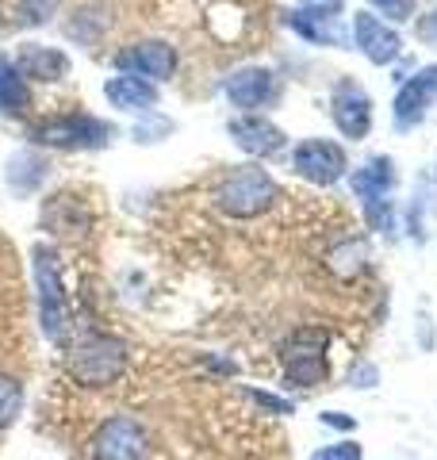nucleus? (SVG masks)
<instances>
[{
  "mask_svg": "<svg viewBox=\"0 0 437 460\" xmlns=\"http://www.w3.org/2000/svg\"><path fill=\"white\" fill-rule=\"evenodd\" d=\"M227 131L235 138V146H242L254 157H272L288 146V135L272 119H265V115H238V119H230Z\"/></svg>",
  "mask_w": 437,
  "mask_h": 460,
  "instance_id": "9b49d317",
  "label": "nucleus"
},
{
  "mask_svg": "<svg viewBox=\"0 0 437 460\" xmlns=\"http://www.w3.org/2000/svg\"><path fill=\"white\" fill-rule=\"evenodd\" d=\"M326 345H330L326 326H299L296 334L284 341V380L296 387L326 384V376H330Z\"/></svg>",
  "mask_w": 437,
  "mask_h": 460,
  "instance_id": "20e7f679",
  "label": "nucleus"
},
{
  "mask_svg": "<svg viewBox=\"0 0 437 460\" xmlns=\"http://www.w3.org/2000/svg\"><path fill=\"white\" fill-rule=\"evenodd\" d=\"M422 35H426V39H437V8H433V16L426 20V27H422Z\"/></svg>",
  "mask_w": 437,
  "mask_h": 460,
  "instance_id": "b1692460",
  "label": "nucleus"
},
{
  "mask_svg": "<svg viewBox=\"0 0 437 460\" xmlns=\"http://www.w3.org/2000/svg\"><path fill=\"white\" fill-rule=\"evenodd\" d=\"M288 23L296 27V31L303 35V39H311V42H342V31L334 27V16H315V12H291L288 16Z\"/></svg>",
  "mask_w": 437,
  "mask_h": 460,
  "instance_id": "f3484780",
  "label": "nucleus"
},
{
  "mask_svg": "<svg viewBox=\"0 0 437 460\" xmlns=\"http://www.w3.org/2000/svg\"><path fill=\"white\" fill-rule=\"evenodd\" d=\"M353 42L372 66H391L403 54V39L396 27H388L376 12H357L353 16Z\"/></svg>",
  "mask_w": 437,
  "mask_h": 460,
  "instance_id": "6e6552de",
  "label": "nucleus"
},
{
  "mask_svg": "<svg viewBox=\"0 0 437 460\" xmlns=\"http://www.w3.org/2000/svg\"><path fill=\"white\" fill-rule=\"evenodd\" d=\"M115 66L130 77H142V81H165V77H173V69H177V50H173L169 42H157V39L135 42V47L120 50Z\"/></svg>",
  "mask_w": 437,
  "mask_h": 460,
  "instance_id": "9d476101",
  "label": "nucleus"
},
{
  "mask_svg": "<svg viewBox=\"0 0 437 460\" xmlns=\"http://www.w3.org/2000/svg\"><path fill=\"white\" fill-rule=\"evenodd\" d=\"M391 184H396L391 157H372V162H364L353 172V192L364 199V204H372V199H384L391 192Z\"/></svg>",
  "mask_w": 437,
  "mask_h": 460,
  "instance_id": "2eb2a0df",
  "label": "nucleus"
},
{
  "mask_svg": "<svg viewBox=\"0 0 437 460\" xmlns=\"http://www.w3.org/2000/svg\"><path fill=\"white\" fill-rule=\"evenodd\" d=\"M376 12H384V20L391 23H406L415 16V0H369Z\"/></svg>",
  "mask_w": 437,
  "mask_h": 460,
  "instance_id": "6ab92c4d",
  "label": "nucleus"
},
{
  "mask_svg": "<svg viewBox=\"0 0 437 460\" xmlns=\"http://www.w3.org/2000/svg\"><path fill=\"white\" fill-rule=\"evenodd\" d=\"M104 96H108V104L120 108V111H150L157 104L154 84L142 81V77H130V74H120V77L104 81Z\"/></svg>",
  "mask_w": 437,
  "mask_h": 460,
  "instance_id": "4468645a",
  "label": "nucleus"
},
{
  "mask_svg": "<svg viewBox=\"0 0 437 460\" xmlns=\"http://www.w3.org/2000/svg\"><path fill=\"white\" fill-rule=\"evenodd\" d=\"M311 460H364V449H361L353 438H345V441L318 445V449L311 453Z\"/></svg>",
  "mask_w": 437,
  "mask_h": 460,
  "instance_id": "a211bd4d",
  "label": "nucleus"
},
{
  "mask_svg": "<svg viewBox=\"0 0 437 460\" xmlns=\"http://www.w3.org/2000/svg\"><path fill=\"white\" fill-rule=\"evenodd\" d=\"M130 349L123 338L108 334V330H89L69 345L66 353V372L73 384L81 387H111L127 376Z\"/></svg>",
  "mask_w": 437,
  "mask_h": 460,
  "instance_id": "f257e3e1",
  "label": "nucleus"
},
{
  "mask_svg": "<svg viewBox=\"0 0 437 460\" xmlns=\"http://www.w3.org/2000/svg\"><path fill=\"white\" fill-rule=\"evenodd\" d=\"M437 100V66H426L418 69L415 77L403 81V89L396 93V127L399 131H411V127H418L422 119H426L430 104Z\"/></svg>",
  "mask_w": 437,
  "mask_h": 460,
  "instance_id": "1a4fd4ad",
  "label": "nucleus"
},
{
  "mask_svg": "<svg viewBox=\"0 0 437 460\" xmlns=\"http://www.w3.org/2000/svg\"><path fill=\"white\" fill-rule=\"evenodd\" d=\"M31 265H35V284H39V326L47 341L66 345V330H69V299L62 292V272H58V253L50 246L31 250Z\"/></svg>",
  "mask_w": 437,
  "mask_h": 460,
  "instance_id": "7ed1b4c3",
  "label": "nucleus"
},
{
  "mask_svg": "<svg viewBox=\"0 0 437 460\" xmlns=\"http://www.w3.org/2000/svg\"><path fill=\"white\" fill-rule=\"evenodd\" d=\"M227 100L235 108L250 111V115H254V108L272 104V100H276V77H272V69H265V66H245V69H238V74H230L227 77Z\"/></svg>",
  "mask_w": 437,
  "mask_h": 460,
  "instance_id": "f8f14e48",
  "label": "nucleus"
},
{
  "mask_svg": "<svg viewBox=\"0 0 437 460\" xmlns=\"http://www.w3.org/2000/svg\"><path fill=\"white\" fill-rule=\"evenodd\" d=\"M111 138L115 127L96 119V115H62V119H47L31 127V142L58 150H93V146H108Z\"/></svg>",
  "mask_w": 437,
  "mask_h": 460,
  "instance_id": "39448f33",
  "label": "nucleus"
},
{
  "mask_svg": "<svg viewBox=\"0 0 437 460\" xmlns=\"http://www.w3.org/2000/svg\"><path fill=\"white\" fill-rule=\"evenodd\" d=\"M330 115H334V127H338L345 138H353V142L372 131V100L353 77H342L338 84H334Z\"/></svg>",
  "mask_w": 437,
  "mask_h": 460,
  "instance_id": "0eeeda50",
  "label": "nucleus"
},
{
  "mask_svg": "<svg viewBox=\"0 0 437 460\" xmlns=\"http://www.w3.org/2000/svg\"><path fill=\"white\" fill-rule=\"evenodd\" d=\"M291 165H296V172L303 181H311V184H323V189H330V184H338L345 177V150L338 146V142H330V138H308V142H299L296 154H291Z\"/></svg>",
  "mask_w": 437,
  "mask_h": 460,
  "instance_id": "423d86ee",
  "label": "nucleus"
},
{
  "mask_svg": "<svg viewBox=\"0 0 437 460\" xmlns=\"http://www.w3.org/2000/svg\"><path fill=\"white\" fill-rule=\"evenodd\" d=\"M261 411H269V414H276V419H284V414H296V407H291L288 399H281V395H269V392H245Z\"/></svg>",
  "mask_w": 437,
  "mask_h": 460,
  "instance_id": "aec40b11",
  "label": "nucleus"
},
{
  "mask_svg": "<svg viewBox=\"0 0 437 460\" xmlns=\"http://www.w3.org/2000/svg\"><path fill=\"white\" fill-rule=\"evenodd\" d=\"M303 12H315V16H338L345 8V0H299Z\"/></svg>",
  "mask_w": 437,
  "mask_h": 460,
  "instance_id": "412c9836",
  "label": "nucleus"
},
{
  "mask_svg": "<svg viewBox=\"0 0 437 460\" xmlns=\"http://www.w3.org/2000/svg\"><path fill=\"white\" fill-rule=\"evenodd\" d=\"M318 422L330 426V429H357V422L349 419V414H342V411H326V414H318Z\"/></svg>",
  "mask_w": 437,
  "mask_h": 460,
  "instance_id": "4be33fe9",
  "label": "nucleus"
},
{
  "mask_svg": "<svg viewBox=\"0 0 437 460\" xmlns=\"http://www.w3.org/2000/svg\"><path fill=\"white\" fill-rule=\"evenodd\" d=\"M276 199H281V189H276V181L261 165L235 169L215 189V204L223 215H230V219H257V215H265Z\"/></svg>",
  "mask_w": 437,
  "mask_h": 460,
  "instance_id": "f03ea898",
  "label": "nucleus"
},
{
  "mask_svg": "<svg viewBox=\"0 0 437 460\" xmlns=\"http://www.w3.org/2000/svg\"><path fill=\"white\" fill-rule=\"evenodd\" d=\"M16 69L23 74V81H62L69 74V58L58 47H39V42H23L16 54Z\"/></svg>",
  "mask_w": 437,
  "mask_h": 460,
  "instance_id": "ddd939ff",
  "label": "nucleus"
},
{
  "mask_svg": "<svg viewBox=\"0 0 437 460\" xmlns=\"http://www.w3.org/2000/svg\"><path fill=\"white\" fill-rule=\"evenodd\" d=\"M349 380H353L357 387H372L376 384V368L372 365H357L353 372H349Z\"/></svg>",
  "mask_w": 437,
  "mask_h": 460,
  "instance_id": "5701e85b",
  "label": "nucleus"
},
{
  "mask_svg": "<svg viewBox=\"0 0 437 460\" xmlns=\"http://www.w3.org/2000/svg\"><path fill=\"white\" fill-rule=\"evenodd\" d=\"M31 108V93H27V81L16 69L8 54H0V115H27Z\"/></svg>",
  "mask_w": 437,
  "mask_h": 460,
  "instance_id": "dca6fc26",
  "label": "nucleus"
}]
</instances>
